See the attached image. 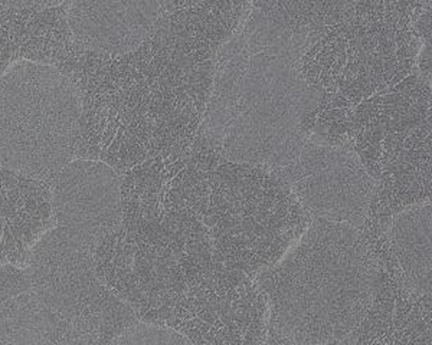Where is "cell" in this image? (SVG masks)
<instances>
[{"label":"cell","mask_w":432,"mask_h":345,"mask_svg":"<svg viewBox=\"0 0 432 345\" xmlns=\"http://www.w3.org/2000/svg\"><path fill=\"white\" fill-rule=\"evenodd\" d=\"M29 289V277L25 268L12 263L0 265V304L7 298Z\"/></svg>","instance_id":"obj_6"},{"label":"cell","mask_w":432,"mask_h":345,"mask_svg":"<svg viewBox=\"0 0 432 345\" xmlns=\"http://www.w3.org/2000/svg\"><path fill=\"white\" fill-rule=\"evenodd\" d=\"M82 95L61 70L20 59L0 75V167L48 183L78 160Z\"/></svg>","instance_id":"obj_1"},{"label":"cell","mask_w":432,"mask_h":345,"mask_svg":"<svg viewBox=\"0 0 432 345\" xmlns=\"http://www.w3.org/2000/svg\"><path fill=\"white\" fill-rule=\"evenodd\" d=\"M0 344H95L32 291L0 304Z\"/></svg>","instance_id":"obj_5"},{"label":"cell","mask_w":432,"mask_h":345,"mask_svg":"<svg viewBox=\"0 0 432 345\" xmlns=\"http://www.w3.org/2000/svg\"><path fill=\"white\" fill-rule=\"evenodd\" d=\"M160 3L68 1V25L78 52L120 56L154 34Z\"/></svg>","instance_id":"obj_4"},{"label":"cell","mask_w":432,"mask_h":345,"mask_svg":"<svg viewBox=\"0 0 432 345\" xmlns=\"http://www.w3.org/2000/svg\"><path fill=\"white\" fill-rule=\"evenodd\" d=\"M97 247L62 227L48 229L28 253L25 271L31 289L45 305L68 318H79L100 331L103 285L95 276Z\"/></svg>","instance_id":"obj_2"},{"label":"cell","mask_w":432,"mask_h":345,"mask_svg":"<svg viewBox=\"0 0 432 345\" xmlns=\"http://www.w3.org/2000/svg\"><path fill=\"white\" fill-rule=\"evenodd\" d=\"M123 222L120 178L103 161L73 160L51 184L49 229L62 227L94 247Z\"/></svg>","instance_id":"obj_3"}]
</instances>
